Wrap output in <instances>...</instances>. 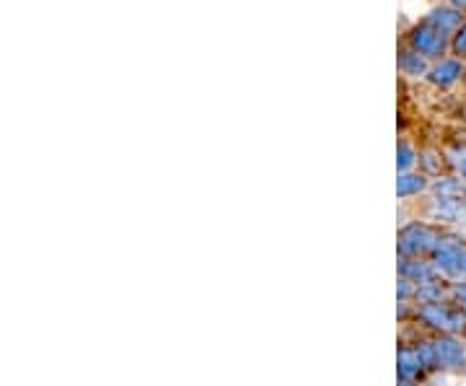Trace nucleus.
Wrapping results in <instances>:
<instances>
[{
	"label": "nucleus",
	"mask_w": 466,
	"mask_h": 386,
	"mask_svg": "<svg viewBox=\"0 0 466 386\" xmlns=\"http://www.w3.org/2000/svg\"><path fill=\"white\" fill-rule=\"evenodd\" d=\"M451 167L456 168V174L466 182V146H461V148H456V151L451 153Z\"/></svg>",
	"instance_id": "obj_9"
},
{
	"label": "nucleus",
	"mask_w": 466,
	"mask_h": 386,
	"mask_svg": "<svg viewBox=\"0 0 466 386\" xmlns=\"http://www.w3.org/2000/svg\"><path fill=\"white\" fill-rule=\"evenodd\" d=\"M441 236L443 234L428 223H410L407 229H401L400 234L401 259H420L425 254H433Z\"/></svg>",
	"instance_id": "obj_3"
},
{
	"label": "nucleus",
	"mask_w": 466,
	"mask_h": 386,
	"mask_svg": "<svg viewBox=\"0 0 466 386\" xmlns=\"http://www.w3.org/2000/svg\"><path fill=\"white\" fill-rule=\"evenodd\" d=\"M412 164V151L407 148V146H401V151H400V168H407Z\"/></svg>",
	"instance_id": "obj_10"
},
{
	"label": "nucleus",
	"mask_w": 466,
	"mask_h": 386,
	"mask_svg": "<svg viewBox=\"0 0 466 386\" xmlns=\"http://www.w3.org/2000/svg\"><path fill=\"white\" fill-rule=\"evenodd\" d=\"M415 317L438 335H461L466 332V309L456 301L420 303Z\"/></svg>",
	"instance_id": "obj_2"
},
{
	"label": "nucleus",
	"mask_w": 466,
	"mask_h": 386,
	"mask_svg": "<svg viewBox=\"0 0 466 386\" xmlns=\"http://www.w3.org/2000/svg\"><path fill=\"white\" fill-rule=\"evenodd\" d=\"M425 366L417 355V348H400V386H417L425 376Z\"/></svg>",
	"instance_id": "obj_5"
},
{
	"label": "nucleus",
	"mask_w": 466,
	"mask_h": 386,
	"mask_svg": "<svg viewBox=\"0 0 466 386\" xmlns=\"http://www.w3.org/2000/svg\"><path fill=\"white\" fill-rule=\"evenodd\" d=\"M433 218L446 220V223L466 220V198H435Z\"/></svg>",
	"instance_id": "obj_6"
},
{
	"label": "nucleus",
	"mask_w": 466,
	"mask_h": 386,
	"mask_svg": "<svg viewBox=\"0 0 466 386\" xmlns=\"http://www.w3.org/2000/svg\"><path fill=\"white\" fill-rule=\"evenodd\" d=\"M415 348L428 371H461L466 366L464 342L459 335H438L417 342Z\"/></svg>",
	"instance_id": "obj_1"
},
{
	"label": "nucleus",
	"mask_w": 466,
	"mask_h": 386,
	"mask_svg": "<svg viewBox=\"0 0 466 386\" xmlns=\"http://www.w3.org/2000/svg\"><path fill=\"white\" fill-rule=\"evenodd\" d=\"M401 278L415 283V286H425V283H435L441 280V269L435 268L433 262L420 259H401Z\"/></svg>",
	"instance_id": "obj_4"
},
{
	"label": "nucleus",
	"mask_w": 466,
	"mask_h": 386,
	"mask_svg": "<svg viewBox=\"0 0 466 386\" xmlns=\"http://www.w3.org/2000/svg\"><path fill=\"white\" fill-rule=\"evenodd\" d=\"M464 73V67L459 66V63H453V60H446V63H441V66L433 70V81L441 86H451L459 76Z\"/></svg>",
	"instance_id": "obj_7"
},
{
	"label": "nucleus",
	"mask_w": 466,
	"mask_h": 386,
	"mask_svg": "<svg viewBox=\"0 0 466 386\" xmlns=\"http://www.w3.org/2000/svg\"><path fill=\"white\" fill-rule=\"evenodd\" d=\"M425 189V177H415V174H404L400 179V198H410Z\"/></svg>",
	"instance_id": "obj_8"
}]
</instances>
